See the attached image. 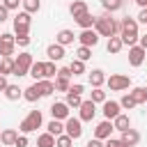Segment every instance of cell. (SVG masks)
<instances>
[{
    "label": "cell",
    "mask_w": 147,
    "mask_h": 147,
    "mask_svg": "<svg viewBox=\"0 0 147 147\" xmlns=\"http://www.w3.org/2000/svg\"><path fill=\"white\" fill-rule=\"evenodd\" d=\"M46 131H48L51 136H55V138H57V136H62V133H64V122H60V119H51V122H48V126H46Z\"/></svg>",
    "instance_id": "obj_24"
},
{
    "label": "cell",
    "mask_w": 147,
    "mask_h": 147,
    "mask_svg": "<svg viewBox=\"0 0 147 147\" xmlns=\"http://www.w3.org/2000/svg\"><path fill=\"white\" fill-rule=\"evenodd\" d=\"M69 11H71L74 18H80V16L87 14L90 9H87V2H85V0H74V2L69 5Z\"/></svg>",
    "instance_id": "obj_18"
},
{
    "label": "cell",
    "mask_w": 147,
    "mask_h": 147,
    "mask_svg": "<svg viewBox=\"0 0 147 147\" xmlns=\"http://www.w3.org/2000/svg\"><path fill=\"white\" fill-rule=\"evenodd\" d=\"M103 83H106V74L101 69H92L90 71V85L92 87H101Z\"/></svg>",
    "instance_id": "obj_22"
},
{
    "label": "cell",
    "mask_w": 147,
    "mask_h": 147,
    "mask_svg": "<svg viewBox=\"0 0 147 147\" xmlns=\"http://www.w3.org/2000/svg\"><path fill=\"white\" fill-rule=\"evenodd\" d=\"M90 57H92V48H87V46H78V51H76V60L87 62Z\"/></svg>",
    "instance_id": "obj_34"
},
{
    "label": "cell",
    "mask_w": 147,
    "mask_h": 147,
    "mask_svg": "<svg viewBox=\"0 0 147 147\" xmlns=\"http://www.w3.org/2000/svg\"><path fill=\"white\" fill-rule=\"evenodd\" d=\"M41 126V110H30L28 115H25V119L18 124V131L25 136V133H32V131H37Z\"/></svg>",
    "instance_id": "obj_3"
},
{
    "label": "cell",
    "mask_w": 147,
    "mask_h": 147,
    "mask_svg": "<svg viewBox=\"0 0 147 147\" xmlns=\"http://www.w3.org/2000/svg\"><path fill=\"white\" fill-rule=\"evenodd\" d=\"M64 103H67L69 108H80V103H83V96H80V94H71V92H67V99H64Z\"/></svg>",
    "instance_id": "obj_32"
},
{
    "label": "cell",
    "mask_w": 147,
    "mask_h": 147,
    "mask_svg": "<svg viewBox=\"0 0 147 147\" xmlns=\"http://www.w3.org/2000/svg\"><path fill=\"white\" fill-rule=\"evenodd\" d=\"M37 83H39V87H41V94H44V96H48V94H53V92H55V83H53V80L44 78V80H37Z\"/></svg>",
    "instance_id": "obj_31"
},
{
    "label": "cell",
    "mask_w": 147,
    "mask_h": 147,
    "mask_svg": "<svg viewBox=\"0 0 147 147\" xmlns=\"http://www.w3.org/2000/svg\"><path fill=\"white\" fill-rule=\"evenodd\" d=\"M113 131H115L113 122H110V119H103V122L96 124V129H94V138H99V140H108Z\"/></svg>",
    "instance_id": "obj_13"
},
{
    "label": "cell",
    "mask_w": 147,
    "mask_h": 147,
    "mask_svg": "<svg viewBox=\"0 0 147 147\" xmlns=\"http://www.w3.org/2000/svg\"><path fill=\"white\" fill-rule=\"evenodd\" d=\"M30 25H32V14L18 11V14L14 16V32H16V34H28V32H30Z\"/></svg>",
    "instance_id": "obj_5"
},
{
    "label": "cell",
    "mask_w": 147,
    "mask_h": 147,
    "mask_svg": "<svg viewBox=\"0 0 147 147\" xmlns=\"http://www.w3.org/2000/svg\"><path fill=\"white\" fill-rule=\"evenodd\" d=\"M101 7H103L108 14H113V11L122 9V0H101Z\"/></svg>",
    "instance_id": "obj_33"
},
{
    "label": "cell",
    "mask_w": 147,
    "mask_h": 147,
    "mask_svg": "<svg viewBox=\"0 0 147 147\" xmlns=\"http://www.w3.org/2000/svg\"><path fill=\"white\" fill-rule=\"evenodd\" d=\"M122 147H129V145H122Z\"/></svg>",
    "instance_id": "obj_54"
},
{
    "label": "cell",
    "mask_w": 147,
    "mask_h": 147,
    "mask_svg": "<svg viewBox=\"0 0 147 147\" xmlns=\"http://www.w3.org/2000/svg\"><path fill=\"white\" fill-rule=\"evenodd\" d=\"M122 41H124V46H136V41L140 39V34H138V21L136 18H122Z\"/></svg>",
    "instance_id": "obj_2"
},
{
    "label": "cell",
    "mask_w": 147,
    "mask_h": 147,
    "mask_svg": "<svg viewBox=\"0 0 147 147\" xmlns=\"http://www.w3.org/2000/svg\"><path fill=\"white\" fill-rule=\"evenodd\" d=\"M44 94H41V87H39V83H32L30 87H25L23 90V99L25 101H30V103H34L37 99H41Z\"/></svg>",
    "instance_id": "obj_14"
},
{
    "label": "cell",
    "mask_w": 147,
    "mask_h": 147,
    "mask_svg": "<svg viewBox=\"0 0 147 147\" xmlns=\"http://www.w3.org/2000/svg\"><path fill=\"white\" fill-rule=\"evenodd\" d=\"M39 9H41V0H23V11L37 14Z\"/></svg>",
    "instance_id": "obj_30"
},
{
    "label": "cell",
    "mask_w": 147,
    "mask_h": 147,
    "mask_svg": "<svg viewBox=\"0 0 147 147\" xmlns=\"http://www.w3.org/2000/svg\"><path fill=\"white\" fill-rule=\"evenodd\" d=\"M78 110H80V122H92V119H94V115H96V103L87 99V101H83V103H80V108H78Z\"/></svg>",
    "instance_id": "obj_12"
},
{
    "label": "cell",
    "mask_w": 147,
    "mask_h": 147,
    "mask_svg": "<svg viewBox=\"0 0 147 147\" xmlns=\"http://www.w3.org/2000/svg\"><path fill=\"white\" fill-rule=\"evenodd\" d=\"M37 147H55V136H51L48 131L41 133V136L37 138Z\"/></svg>",
    "instance_id": "obj_29"
},
{
    "label": "cell",
    "mask_w": 147,
    "mask_h": 147,
    "mask_svg": "<svg viewBox=\"0 0 147 147\" xmlns=\"http://www.w3.org/2000/svg\"><path fill=\"white\" fill-rule=\"evenodd\" d=\"M136 2H138V7H140V9H145V7H147V0H136Z\"/></svg>",
    "instance_id": "obj_53"
},
{
    "label": "cell",
    "mask_w": 147,
    "mask_h": 147,
    "mask_svg": "<svg viewBox=\"0 0 147 147\" xmlns=\"http://www.w3.org/2000/svg\"><path fill=\"white\" fill-rule=\"evenodd\" d=\"M7 16H9V9H7L5 5H0V23H5V21H7Z\"/></svg>",
    "instance_id": "obj_47"
},
{
    "label": "cell",
    "mask_w": 147,
    "mask_h": 147,
    "mask_svg": "<svg viewBox=\"0 0 147 147\" xmlns=\"http://www.w3.org/2000/svg\"><path fill=\"white\" fill-rule=\"evenodd\" d=\"M138 46H142V48L147 51V34H142V37L138 39Z\"/></svg>",
    "instance_id": "obj_52"
},
{
    "label": "cell",
    "mask_w": 147,
    "mask_h": 147,
    "mask_svg": "<svg viewBox=\"0 0 147 147\" xmlns=\"http://www.w3.org/2000/svg\"><path fill=\"white\" fill-rule=\"evenodd\" d=\"M14 74V57H2L0 60V76Z\"/></svg>",
    "instance_id": "obj_26"
},
{
    "label": "cell",
    "mask_w": 147,
    "mask_h": 147,
    "mask_svg": "<svg viewBox=\"0 0 147 147\" xmlns=\"http://www.w3.org/2000/svg\"><path fill=\"white\" fill-rule=\"evenodd\" d=\"M69 69H71V74H74V76H80V74H85V62L74 60V62L69 64Z\"/></svg>",
    "instance_id": "obj_39"
},
{
    "label": "cell",
    "mask_w": 147,
    "mask_h": 147,
    "mask_svg": "<svg viewBox=\"0 0 147 147\" xmlns=\"http://www.w3.org/2000/svg\"><path fill=\"white\" fill-rule=\"evenodd\" d=\"M44 67H46V62H34L30 67V76L34 78V83L37 80H44Z\"/></svg>",
    "instance_id": "obj_27"
},
{
    "label": "cell",
    "mask_w": 147,
    "mask_h": 147,
    "mask_svg": "<svg viewBox=\"0 0 147 147\" xmlns=\"http://www.w3.org/2000/svg\"><path fill=\"white\" fill-rule=\"evenodd\" d=\"M124 145H129V147H136L138 142H140V133L136 131V129H126V131H122V138H119Z\"/></svg>",
    "instance_id": "obj_17"
},
{
    "label": "cell",
    "mask_w": 147,
    "mask_h": 147,
    "mask_svg": "<svg viewBox=\"0 0 147 147\" xmlns=\"http://www.w3.org/2000/svg\"><path fill=\"white\" fill-rule=\"evenodd\" d=\"M14 147H28V138H25V136H18V138H16V145H14Z\"/></svg>",
    "instance_id": "obj_50"
},
{
    "label": "cell",
    "mask_w": 147,
    "mask_h": 147,
    "mask_svg": "<svg viewBox=\"0 0 147 147\" xmlns=\"http://www.w3.org/2000/svg\"><path fill=\"white\" fill-rule=\"evenodd\" d=\"M71 145H74V140H71L67 133H62V136L55 138V147H71Z\"/></svg>",
    "instance_id": "obj_41"
},
{
    "label": "cell",
    "mask_w": 147,
    "mask_h": 147,
    "mask_svg": "<svg viewBox=\"0 0 147 147\" xmlns=\"http://www.w3.org/2000/svg\"><path fill=\"white\" fill-rule=\"evenodd\" d=\"M74 39H76V34L71 30H60L55 34V44H60V46H69V44H74Z\"/></svg>",
    "instance_id": "obj_20"
},
{
    "label": "cell",
    "mask_w": 147,
    "mask_h": 147,
    "mask_svg": "<svg viewBox=\"0 0 147 147\" xmlns=\"http://www.w3.org/2000/svg\"><path fill=\"white\" fill-rule=\"evenodd\" d=\"M136 21H138V23H145V25H147V7H145V9H140V14H138V18H136Z\"/></svg>",
    "instance_id": "obj_46"
},
{
    "label": "cell",
    "mask_w": 147,
    "mask_h": 147,
    "mask_svg": "<svg viewBox=\"0 0 147 147\" xmlns=\"http://www.w3.org/2000/svg\"><path fill=\"white\" fill-rule=\"evenodd\" d=\"M145 57H147V51L142 48V46H131L129 48V64L131 67H140L142 62H145Z\"/></svg>",
    "instance_id": "obj_9"
},
{
    "label": "cell",
    "mask_w": 147,
    "mask_h": 147,
    "mask_svg": "<svg viewBox=\"0 0 147 147\" xmlns=\"http://www.w3.org/2000/svg\"><path fill=\"white\" fill-rule=\"evenodd\" d=\"M7 85H9V83H7V76H0V92H5Z\"/></svg>",
    "instance_id": "obj_51"
},
{
    "label": "cell",
    "mask_w": 147,
    "mask_h": 147,
    "mask_svg": "<svg viewBox=\"0 0 147 147\" xmlns=\"http://www.w3.org/2000/svg\"><path fill=\"white\" fill-rule=\"evenodd\" d=\"M69 92H71V94H83V92H85V87H83V85H71V87H69Z\"/></svg>",
    "instance_id": "obj_49"
},
{
    "label": "cell",
    "mask_w": 147,
    "mask_h": 147,
    "mask_svg": "<svg viewBox=\"0 0 147 147\" xmlns=\"http://www.w3.org/2000/svg\"><path fill=\"white\" fill-rule=\"evenodd\" d=\"M69 87H71V83H69V78H55V92H69Z\"/></svg>",
    "instance_id": "obj_36"
},
{
    "label": "cell",
    "mask_w": 147,
    "mask_h": 147,
    "mask_svg": "<svg viewBox=\"0 0 147 147\" xmlns=\"http://www.w3.org/2000/svg\"><path fill=\"white\" fill-rule=\"evenodd\" d=\"M5 96H7L9 101H18V99L23 96V90H21L18 85H7V90H5Z\"/></svg>",
    "instance_id": "obj_28"
},
{
    "label": "cell",
    "mask_w": 147,
    "mask_h": 147,
    "mask_svg": "<svg viewBox=\"0 0 147 147\" xmlns=\"http://www.w3.org/2000/svg\"><path fill=\"white\" fill-rule=\"evenodd\" d=\"M94 21H96V16H92L90 11H87V14H83L80 18H76V23H78L83 30H92V28H94Z\"/></svg>",
    "instance_id": "obj_25"
},
{
    "label": "cell",
    "mask_w": 147,
    "mask_h": 147,
    "mask_svg": "<svg viewBox=\"0 0 147 147\" xmlns=\"http://www.w3.org/2000/svg\"><path fill=\"white\" fill-rule=\"evenodd\" d=\"M16 44H18V46H28V44H30V37H28V34H16Z\"/></svg>",
    "instance_id": "obj_44"
},
{
    "label": "cell",
    "mask_w": 147,
    "mask_h": 147,
    "mask_svg": "<svg viewBox=\"0 0 147 147\" xmlns=\"http://www.w3.org/2000/svg\"><path fill=\"white\" fill-rule=\"evenodd\" d=\"M94 30L99 37H119L122 34V21H115L110 14H103V16H96L94 21Z\"/></svg>",
    "instance_id": "obj_1"
},
{
    "label": "cell",
    "mask_w": 147,
    "mask_h": 147,
    "mask_svg": "<svg viewBox=\"0 0 147 147\" xmlns=\"http://www.w3.org/2000/svg\"><path fill=\"white\" fill-rule=\"evenodd\" d=\"M119 110H122L119 101H106V103H103V117H106V119H115V117L119 115Z\"/></svg>",
    "instance_id": "obj_16"
},
{
    "label": "cell",
    "mask_w": 147,
    "mask_h": 147,
    "mask_svg": "<svg viewBox=\"0 0 147 147\" xmlns=\"http://www.w3.org/2000/svg\"><path fill=\"white\" fill-rule=\"evenodd\" d=\"M2 5L7 9H18V5H23V0H2Z\"/></svg>",
    "instance_id": "obj_42"
},
{
    "label": "cell",
    "mask_w": 147,
    "mask_h": 147,
    "mask_svg": "<svg viewBox=\"0 0 147 147\" xmlns=\"http://www.w3.org/2000/svg\"><path fill=\"white\" fill-rule=\"evenodd\" d=\"M16 138H18V131H16V129H5V131L0 133V142L7 145V147H14V145H16Z\"/></svg>",
    "instance_id": "obj_19"
},
{
    "label": "cell",
    "mask_w": 147,
    "mask_h": 147,
    "mask_svg": "<svg viewBox=\"0 0 147 147\" xmlns=\"http://www.w3.org/2000/svg\"><path fill=\"white\" fill-rule=\"evenodd\" d=\"M119 106H122V108H126V110H131V108H136L138 103H136V99H133V96H131V92H129V94H124V96L119 99Z\"/></svg>",
    "instance_id": "obj_38"
},
{
    "label": "cell",
    "mask_w": 147,
    "mask_h": 147,
    "mask_svg": "<svg viewBox=\"0 0 147 147\" xmlns=\"http://www.w3.org/2000/svg\"><path fill=\"white\" fill-rule=\"evenodd\" d=\"M51 115H53V119H60V122H64V119L71 117V115H69V106H67L64 101H55V103L51 106Z\"/></svg>",
    "instance_id": "obj_11"
},
{
    "label": "cell",
    "mask_w": 147,
    "mask_h": 147,
    "mask_svg": "<svg viewBox=\"0 0 147 147\" xmlns=\"http://www.w3.org/2000/svg\"><path fill=\"white\" fill-rule=\"evenodd\" d=\"M34 64L30 53H18V57H14V76H30V67Z\"/></svg>",
    "instance_id": "obj_4"
},
{
    "label": "cell",
    "mask_w": 147,
    "mask_h": 147,
    "mask_svg": "<svg viewBox=\"0 0 147 147\" xmlns=\"http://www.w3.org/2000/svg\"><path fill=\"white\" fill-rule=\"evenodd\" d=\"M85 147H103V140H99V138H92V140H87V145Z\"/></svg>",
    "instance_id": "obj_48"
},
{
    "label": "cell",
    "mask_w": 147,
    "mask_h": 147,
    "mask_svg": "<svg viewBox=\"0 0 147 147\" xmlns=\"http://www.w3.org/2000/svg\"><path fill=\"white\" fill-rule=\"evenodd\" d=\"M122 145H124V142H122L119 138H108V140L103 142V147H122Z\"/></svg>",
    "instance_id": "obj_43"
},
{
    "label": "cell",
    "mask_w": 147,
    "mask_h": 147,
    "mask_svg": "<svg viewBox=\"0 0 147 147\" xmlns=\"http://www.w3.org/2000/svg\"><path fill=\"white\" fill-rule=\"evenodd\" d=\"M106 83H108V87L113 92H122V90H126L131 85V78L124 76V74H113L110 78H106Z\"/></svg>",
    "instance_id": "obj_8"
},
{
    "label": "cell",
    "mask_w": 147,
    "mask_h": 147,
    "mask_svg": "<svg viewBox=\"0 0 147 147\" xmlns=\"http://www.w3.org/2000/svg\"><path fill=\"white\" fill-rule=\"evenodd\" d=\"M113 126H115V131H126V129H131V119H129V115H124V113H119L115 119H113Z\"/></svg>",
    "instance_id": "obj_21"
},
{
    "label": "cell",
    "mask_w": 147,
    "mask_h": 147,
    "mask_svg": "<svg viewBox=\"0 0 147 147\" xmlns=\"http://www.w3.org/2000/svg\"><path fill=\"white\" fill-rule=\"evenodd\" d=\"M131 96L136 99V103H145V101H147V90H145V87H136V90L131 92Z\"/></svg>",
    "instance_id": "obj_37"
},
{
    "label": "cell",
    "mask_w": 147,
    "mask_h": 147,
    "mask_svg": "<svg viewBox=\"0 0 147 147\" xmlns=\"http://www.w3.org/2000/svg\"><path fill=\"white\" fill-rule=\"evenodd\" d=\"M46 55H48L51 62H60L67 53H64V46H60V44H51V46L46 48Z\"/></svg>",
    "instance_id": "obj_15"
},
{
    "label": "cell",
    "mask_w": 147,
    "mask_h": 147,
    "mask_svg": "<svg viewBox=\"0 0 147 147\" xmlns=\"http://www.w3.org/2000/svg\"><path fill=\"white\" fill-rule=\"evenodd\" d=\"M16 48V37L11 32H2L0 34V55L2 57H11Z\"/></svg>",
    "instance_id": "obj_7"
},
{
    "label": "cell",
    "mask_w": 147,
    "mask_h": 147,
    "mask_svg": "<svg viewBox=\"0 0 147 147\" xmlns=\"http://www.w3.org/2000/svg\"><path fill=\"white\" fill-rule=\"evenodd\" d=\"M78 41H80V46L94 48V46L99 44V34H96V30H94V28H92V30H83V32L78 34Z\"/></svg>",
    "instance_id": "obj_10"
},
{
    "label": "cell",
    "mask_w": 147,
    "mask_h": 147,
    "mask_svg": "<svg viewBox=\"0 0 147 147\" xmlns=\"http://www.w3.org/2000/svg\"><path fill=\"white\" fill-rule=\"evenodd\" d=\"M90 101H94V103H106V92H103L101 87H94L92 94H90Z\"/></svg>",
    "instance_id": "obj_35"
},
{
    "label": "cell",
    "mask_w": 147,
    "mask_h": 147,
    "mask_svg": "<svg viewBox=\"0 0 147 147\" xmlns=\"http://www.w3.org/2000/svg\"><path fill=\"white\" fill-rule=\"evenodd\" d=\"M57 76H60V78H71V69H69V67H62V69H57ZM57 76H55V78H57Z\"/></svg>",
    "instance_id": "obj_45"
},
{
    "label": "cell",
    "mask_w": 147,
    "mask_h": 147,
    "mask_svg": "<svg viewBox=\"0 0 147 147\" xmlns=\"http://www.w3.org/2000/svg\"><path fill=\"white\" fill-rule=\"evenodd\" d=\"M122 48H124V41H122V37H110V39H108V46H106V51H108V53L117 55Z\"/></svg>",
    "instance_id": "obj_23"
},
{
    "label": "cell",
    "mask_w": 147,
    "mask_h": 147,
    "mask_svg": "<svg viewBox=\"0 0 147 147\" xmlns=\"http://www.w3.org/2000/svg\"><path fill=\"white\" fill-rule=\"evenodd\" d=\"M55 76H57L55 62H51V60H48V62H46V67H44V78H48V80H51V78H55Z\"/></svg>",
    "instance_id": "obj_40"
},
{
    "label": "cell",
    "mask_w": 147,
    "mask_h": 147,
    "mask_svg": "<svg viewBox=\"0 0 147 147\" xmlns=\"http://www.w3.org/2000/svg\"><path fill=\"white\" fill-rule=\"evenodd\" d=\"M64 133H67L71 140H78V138L83 136V122H80V117H69V119H64Z\"/></svg>",
    "instance_id": "obj_6"
}]
</instances>
